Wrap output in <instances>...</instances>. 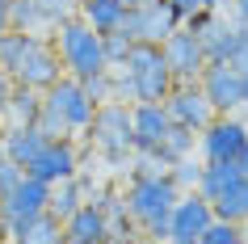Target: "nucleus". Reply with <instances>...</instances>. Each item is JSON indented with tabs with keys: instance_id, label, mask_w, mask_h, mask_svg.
I'll use <instances>...</instances> for the list:
<instances>
[{
	"instance_id": "obj_1",
	"label": "nucleus",
	"mask_w": 248,
	"mask_h": 244,
	"mask_svg": "<svg viewBox=\"0 0 248 244\" xmlns=\"http://www.w3.org/2000/svg\"><path fill=\"white\" fill-rule=\"evenodd\" d=\"M114 72V101L122 105H135V101H164L169 89L177 84L160 55V42H135L126 64L122 67H109Z\"/></svg>"
},
{
	"instance_id": "obj_2",
	"label": "nucleus",
	"mask_w": 248,
	"mask_h": 244,
	"mask_svg": "<svg viewBox=\"0 0 248 244\" xmlns=\"http://www.w3.org/2000/svg\"><path fill=\"white\" fill-rule=\"evenodd\" d=\"M93 110L97 105L89 101V93L76 76H59L51 89H42V110L34 127L46 135V139H76L84 135L93 122Z\"/></svg>"
},
{
	"instance_id": "obj_3",
	"label": "nucleus",
	"mask_w": 248,
	"mask_h": 244,
	"mask_svg": "<svg viewBox=\"0 0 248 244\" xmlns=\"http://www.w3.org/2000/svg\"><path fill=\"white\" fill-rule=\"evenodd\" d=\"M177 185H172V177L164 173V177H131L126 181V190H122V198H126V215L135 219V228L143 231L147 244H164L169 240V211L172 202H177Z\"/></svg>"
},
{
	"instance_id": "obj_4",
	"label": "nucleus",
	"mask_w": 248,
	"mask_h": 244,
	"mask_svg": "<svg viewBox=\"0 0 248 244\" xmlns=\"http://www.w3.org/2000/svg\"><path fill=\"white\" fill-rule=\"evenodd\" d=\"M84 139L93 143V152L101 156L114 173H126L135 156V135H131V105L105 101L93 110V122L84 130Z\"/></svg>"
},
{
	"instance_id": "obj_5",
	"label": "nucleus",
	"mask_w": 248,
	"mask_h": 244,
	"mask_svg": "<svg viewBox=\"0 0 248 244\" xmlns=\"http://www.w3.org/2000/svg\"><path fill=\"white\" fill-rule=\"evenodd\" d=\"M59 55V67L63 76H76V80H89L93 72H105V51H101V34H93L80 17H67L46 34Z\"/></svg>"
},
{
	"instance_id": "obj_6",
	"label": "nucleus",
	"mask_w": 248,
	"mask_h": 244,
	"mask_svg": "<svg viewBox=\"0 0 248 244\" xmlns=\"http://www.w3.org/2000/svg\"><path fill=\"white\" fill-rule=\"evenodd\" d=\"M9 76H13V84L34 89V93L51 89L55 80L63 76V67H59V55H55L51 38H46V34H34V38H30V47H26V55L17 59V67L9 72Z\"/></svg>"
},
{
	"instance_id": "obj_7",
	"label": "nucleus",
	"mask_w": 248,
	"mask_h": 244,
	"mask_svg": "<svg viewBox=\"0 0 248 244\" xmlns=\"http://www.w3.org/2000/svg\"><path fill=\"white\" fill-rule=\"evenodd\" d=\"M46 202H51V185L38 177H30V173H21V181L17 185H9V190L0 194V223L13 231L17 223H26V219L42 215L46 211Z\"/></svg>"
},
{
	"instance_id": "obj_8",
	"label": "nucleus",
	"mask_w": 248,
	"mask_h": 244,
	"mask_svg": "<svg viewBox=\"0 0 248 244\" xmlns=\"http://www.w3.org/2000/svg\"><path fill=\"white\" fill-rule=\"evenodd\" d=\"M80 168H84V152H80L76 139H46L42 152L26 164V173L38 177V181H46V185H55V181L76 177Z\"/></svg>"
},
{
	"instance_id": "obj_9",
	"label": "nucleus",
	"mask_w": 248,
	"mask_h": 244,
	"mask_svg": "<svg viewBox=\"0 0 248 244\" xmlns=\"http://www.w3.org/2000/svg\"><path fill=\"white\" fill-rule=\"evenodd\" d=\"M244 143H248V127L235 114H215L206 127L198 130L202 160H227V164H235V156H240Z\"/></svg>"
},
{
	"instance_id": "obj_10",
	"label": "nucleus",
	"mask_w": 248,
	"mask_h": 244,
	"mask_svg": "<svg viewBox=\"0 0 248 244\" xmlns=\"http://www.w3.org/2000/svg\"><path fill=\"white\" fill-rule=\"evenodd\" d=\"M160 55H164V64H169L172 80L177 84H189V80H198V72L206 67V55H202V42H198V34L189 26H177L169 34V38L160 42Z\"/></svg>"
},
{
	"instance_id": "obj_11",
	"label": "nucleus",
	"mask_w": 248,
	"mask_h": 244,
	"mask_svg": "<svg viewBox=\"0 0 248 244\" xmlns=\"http://www.w3.org/2000/svg\"><path fill=\"white\" fill-rule=\"evenodd\" d=\"M181 26H189L198 34L206 64H232V55H235V21H227V17H219L215 9H206V13H194L189 21H181Z\"/></svg>"
},
{
	"instance_id": "obj_12",
	"label": "nucleus",
	"mask_w": 248,
	"mask_h": 244,
	"mask_svg": "<svg viewBox=\"0 0 248 244\" xmlns=\"http://www.w3.org/2000/svg\"><path fill=\"white\" fill-rule=\"evenodd\" d=\"M210 223H215V206L198 190H185L177 194V202L169 211V240H198Z\"/></svg>"
},
{
	"instance_id": "obj_13",
	"label": "nucleus",
	"mask_w": 248,
	"mask_h": 244,
	"mask_svg": "<svg viewBox=\"0 0 248 244\" xmlns=\"http://www.w3.org/2000/svg\"><path fill=\"white\" fill-rule=\"evenodd\" d=\"M164 114H169L172 127H189L198 135V130L206 127L210 118H215V110H210V101L202 97V89H198V80H189V84H172L169 97H164Z\"/></svg>"
},
{
	"instance_id": "obj_14",
	"label": "nucleus",
	"mask_w": 248,
	"mask_h": 244,
	"mask_svg": "<svg viewBox=\"0 0 248 244\" xmlns=\"http://www.w3.org/2000/svg\"><path fill=\"white\" fill-rule=\"evenodd\" d=\"M198 89L210 101L215 114H235L240 110V67L235 64H206L198 72Z\"/></svg>"
},
{
	"instance_id": "obj_15",
	"label": "nucleus",
	"mask_w": 248,
	"mask_h": 244,
	"mask_svg": "<svg viewBox=\"0 0 248 244\" xmlns=\"http://www.w3.org/2000/svg\"><path fill=\"white\" fill-rule=\"evenodd\" d=\"M177 26H181L177 13H172L164 0H156V4H143V9H126V17H122L118 30H126L131 42H164Z\"/></svg>"
},
{
	"instance_id": "obj_16",
	"label": "nucleus",
	"mask_w": 248,
	"mask_h": 244,
	"mask_svg": "<svg viewBox=\"0 0 248 244\" xmlns=\"http://www.w3.org/2000/svg\"><path fill=\"white\" fill-rule=\"evenodd\" d=\"M169 114L160 101H135L131 105V135H135V152H156L164 130H169Z\"/></svg>"
},
{
	"instance_id": "obj_17",
	"label": "nucleus",
	"mask_w": 248,
	"mask_h": 244,
	"mask_svg": "<svg viewBox=\"0 0 248 244\" xmlns=\"http://www.w3.org/2000/svg\"><path fill=\"white\" fill-rule=\"evenodd\" d=\"M42 143H46V135H42L38 127H9V130H0V152L9 156L21 173H26V164L42 152Z\"/></svg>"
},
{
	"instance_id": "obj_18",
	"label": "nucleus",
	"mask_w": 248,
	"mask_h": 244,
	"mask_svg": "<svg viewBox=\"0 0 248 244\" xmlns=\"http://www.w3.org/2000/svg\"><path fill=\"white\" fill-rule=\"evenodd\" d=\"M76 17L93 30V34H109V30L122 26L126 4H122V0H80V4H76Z\"/></svg>"
},
{
	"instance_id": "obj_19",
	"label": "nucleus",
	"mask_w": 248,
	"mask_h": 244,
	"mask_svg": "<svg viewBox=\"0 0 248 244\" xmlns=\"http://www.w3.org/2000/svg\"><path fill=\"white\" fill-rule=\"evenodd\" d=\"M9 240H17V244H63V223L51 211H42V215L26 219V223H17L9 231Z\"/></svg>"
},
{
	"instance_id": "obj_20",
	"label": "nucleus",
	"mask_w": 248,
	"mask_h": 244,
	"mask_svg": "<svg viewBox=\"0 0 248 244\" xmlns=\"http://www.w3.org/2000/svg\"><path fill=\"white\" fill-rule=\"evenodd\" d=\"M38 110H42V93L17 84L13 97H9V105H4V114H0V130H9V127H34V122H38Z\"/></svg>"
},
{
	"instance_id": "obj_21",
	"label": "nucleus",
	"mask_w": 248,
	"mask_h": 244,
	"mask_svg": "<svg viewBox=\"0 0 248 244\" xmlns=\"http://www.w3.org/2000/svg\"><path fill=\"white\" fill-rule=\"evenodd\" d=\"M235 181H240V168H235V164H227V160H202L198 194H202L206 202H215V198H223V194L232 190Z\"/></svg>"
},
{
	"instance_id": "obj_22",
	"label": "nucleus",
	"mask_w": 248,
	"mask_h": 244,
	"mask_svg": "<svg viewBox=\"0 0 248 244\" xmlns=\"http://www.w3.org/2000/svg\"><path fill=\"white\" fill-rule=\"evenodd\" d=\"M63 236H72V240H105V215H101V206H97V202L76 206V211L63 219Z\"/></svg>"
},
{
	"instance_id": "obj_23",
	"label": "nucleus",
	"mask_w": 248,
	"mask_h": 244,
	"mask_svg": "<svg viewBox=\"0 0 248 244\" xmlns=\"http://www.w3.org/2000/svg\"><path fill=\"white\" fill-rule=\"evenodd\" d=\"M215 219H223V223H248V177H240L232 185V190L223 194V198H215Z\"/></svg>"
},
{
	"instance_id": "obj_24",
	"label": "nucleus",
	"mask_w": 248,
	"mask_h": 244,
	"mask_svg": "<svg viewBox=\"0 0 248 244\" xmlns=\"http://www.w3.org/2000/svg\"><path fill=\"white\" fill-rule=\"evenodd\" d=\"M76 206H84V190H80V177H67V181H55L51 185V202H46V211H51L59 223H63Z\"/></svg>"
},
{
	"instance_id": "obj_25",
	"label": "nucleus",
	"mask_w": 248,
	"mask_h": 244,
	"mask_svg": "<svg viewBox=\"0 0 248 244\" xmlns=\"http://www.w3.org/2000/svg\"><path fill=\"white\" fill-rule=\"evenodd\" d=\"M194 143H198V135L189 127H169L164 139H160V147H156V156L164 160V164H177V160H185V156H194Z\"/></svg>"
},
{
	"instance_id": "obj_26",
	"label": "nucleus",
	"mask_w": 248,
	"mask_h": 244,
	"mask_svg": "<svg viewBox=\"0 0 248 244\" xmlns=\"http://www.w3.org/2000/svg\"><path fill=\"white\" fill-rule=\"evenodd\" d=\"M101 244H147V240H143V231L135 228V219L122 211V215L105 219V240Z\"/></svg>"
},
{
	"instance_id": "obj_27",
	"label": "nucleus",
	"mask_w": 248,
	"mask_h": 244,
	"mask_svg": "<svg viewBox=\"0 0 248 244\" xmlns=\"http://www.w3.org/2000/svg\"><path fill=\"white\" fill-rule=\"evenodd\" d=\"M30 38H34V34H21V30H4V34H0V72H13L17 67V59L26 55Z\"/></svg>"
},
{
	"instance_id": "obj_28",
	"label": "nucleus",
	"mask_w": 248,
	"mask_h": 244,
	"mask_svg": "<svg viewBox=\"0 0 248 244\" xmlns=\"http://www.w3.org/2000/svg\"><path fill=\"white\" fill-rule=\"evenodd\" d=\"M34 4H38V17H42V34H51L59 21L76 17V4H80V0H34Z\"/></svg>"
},
{
	"instance_id": "obj_29",
	"label": "nucleus",
	"mask_w": 248,
	"mask_h": 244,
	"mask_svg": "<svg viewBox=\"0 0 248 244\" xmlns=\"http://www.w3.org/2000/svg\"><path fill=\"white\" fill-rule=\"evenodd\" d=\"M131 34L126 30H109V34H101V51H105V67H122L126 64V55H131Z\"/></svg>"
},
{
	"instance_id": "obj_30",
	"label": "nucleus",
	"mask_w": 248,
	"mask_h": 244,
	"mask_svg": "<svg viewBox=\"0 0 248 244\" xmlns=\"http://www.w3.org/2000/svg\"><path fill=\"white\" fill-rule=\"evenodd\" d=\"M9 26L21 30V34H42L38 4H34V0H13V17H9Z\"/></svg>"
},
{
	"instance_id": "obj_31",
	"label": "nucleus",
	"mask_w": 248,
	"mask_h": 244,
	"mask_svg": "<svg viewBox=\"0 0 248 244\" xmlns=\"http://www.w3.org/2000/svg\"><path fill=\"white\" fill-rule=\"evenodd\" d=\"M169 177L177 190H198V177H202V160H194V156H185V160H177V164H169Z\"/></svg>"
},
{
	"instance_id": "obj_32",
	"label": "nucleus",
	"mask_w": 248,
	"mask_h": 244,
	"mask_svg": "<svg viewBox=\"0 0 248 244\" xmlns=\"http://www.w3.org/2000/svg\"><path fill=\"white\" fill-rule=\"evenodd\" d=\"M84 84V93H89V101L93 105H105V101H114V72L105 67V72H93L89 80H80Z\"/></svg>"
},
{
	"instance_id": "obj_33",
	"label": "nucleus",
	"mask_w": 248,
	"mask_h": 244,
	"mask_svg": "<svg viewBox=\"0 0 248 244\" xmlns=\"http://www.w3.org/2000/svg\"><path fill=\"white\" fill-rule=\"evenodd\" d=\"M198 244H240V223H223V219H215V223L198 236Z\"/></svg>"
},
{
	"instance_id": "obj_34",
	"label": "nucleus",
	"mask_w": 248,
	"mask_h": 244,
	"mask_svg": "<svg viewBox=\"0 0 248 244\" xmlns=\"http://www.w3.org/2000/svg\"><path fill=\"white\" fill-rule=\"evenodd\" d=\"M164 4L177 13V21H189L194 13H206V9H215L210 0H164Z\"/></svg>"
},
{
	"instance_id": "obj_35",
	"label": "nucleus",
	"mask_w": 248,
	"mask_h": 244,
	"mask_svg": "<svg viewBox=\"0 0 248 244\" xmlns=\"http://www.w3.org/2000/svg\"><path fill=\"white\" fill-rule=\"evenodd\" d=\"M232 64L240 67V72H248V21H235V55Z\"/></svg>"
},
{
	"instance_id": "obj_36",
	"label": "nucleus",
	"mask_w": 248,
	"mask_h": 244,
	"mask_svg": "<svg viewBox=\"0 0 248 244\" xmlns=\"http://www.w3.org/2000/svg\"><path fill=\"white\" fill-rule=\"evenodd\" d=\"M17 181H21V168H17L13 160H9V156L0 152V194L9 190V185H17Z\"/></svg>"
},
{
	"instance_id": "obj_37",
	"label": "nucleus",
	"mask_w": 248,
	"mask_h": 244,
	"mask_svg": "<svg viewBox=\"0 0 248 244\" xmlns=\"http://www.w3.org/2000/svg\"><path fill=\"white\" fill-rule=\"evenodd\" d=\"M13 76H9V72H0V114H4V105H9V97H13Z\"/></svg>"
},
{
	"instance_id": "obj_38",
	"label": "nucleus",
	"mask_w": 248,
	"mask_h": 244,
	"mask_svg": "<svg viewBox=\"0 0 248 244\" xmlns=\"http://www.w3.org/2000/svg\"><path fill=\"white\" fill-rule=\"evenodd\" d=\"M9 17H13V0H0V34L13 30V26H9Z\"/></svg>"
},
{
	"instance_id": "obj_39",
	"label": "nucleus",
	"mask_w": 248,
	"mask_h": 244,
	"mask_svg": "<svg viewBox=\"0 0 248 244\" xmlns=\"http://www.w3.org/2000/svg\"><path fill=\"white\" fill-rule=\"evenodd\" d=\"M227 4L235 9V21H248V0H227Z\"/></svg>"
},
{
	"instance_id": "obj_40",
	"label": "nucleus",
	"mask_w": 248,
	"mask_h": 244,
	"mask_svg": "<svg viewBox=\"0 0 248 244\" xmlns=\"http://www.w3.org/2000/svg\"><path fill=\"white\" fill-rule=\"evenodd\" d=\"M235 168H240V177H248V143L240 147V156H235Z\"/></svg>"
},
{
	"instance_id": "obj_41",
	"label": "nucleus",
	"mask_w": 248,
	"mask_h": 244,
	"mask_svg": "<svg viewBox=\"0 0 248 244\" xmlns=\"http://www.w3.org/2000/svg\"><path fill=\"white\" fill-rule=\"evenodd\" d=\"M240 110H248V72H240Z\"/></svg>"
},
{
	"instance_id": "obj_42",
	"label": "nucleus",
	"mask_w": 248,
	"mask_h": 244,
	"mask_svg": "<svg viewBox=\"0 0 248 244\" xmlns=\"http://www.w3.org/2000/svg\"><path fill=\"white\" fill-rule=\"evenodd\" d=\"M126 9H143V4H156V0H122Z\"/></svg>"
},
{
	"instance_id": "obj_43",
	"label": "nucleus",
	"mask_w": 248,
	"mask_h": 244,
	"mask_svg": "<svg viewBox=\"0 0 248 244\" xmlns=\"http://www.w3.org/2000/svg\"><path fill=\"white\" fill-rule=\"evenodd\" d=\"M63 244H101V240H72V236H63Z\"/></svg>"
},
{
	"instance_id": "obj_44",
	"label": "nucleus",
	"mask_w": 248,
	"mask_h": 244,
	"mask_svg": "<svg viewBox=\"0 0 248 244\" xmlns=\"http://www.w3.org/2000/svg\"><path fill=\"white\" fill-rule=\"evenodd\" d=\"M240 244H248V223H240Z\"/></svg>"
},
{
	"instance_id": "obj_45",
	"label": "nucleus",
	"mask_w": 248,
	"mask_h": 244,
	"mask_svg": "<svg viewBox=\"0 0 248 244\" xmlns=\"http://www.w3.org/2000/svg\"><path fill=\"white\" fill-rule=\"evenodd\" d=\"M164 244H198V240H164Z\"/></svg>"
},
{
	"instance_id": "obj_46",
	"label": "nucleus",
	"mask_w": 248,
	"mask_h": 244,
	"mask_svg": "<svg viewBox=\"0 0 248 244\" xmlns=\"http://www.w3.org/2000/svg\"><path fill=\"white\" fill-rule=\"evenodd\" d=\"M4 236H9V228H4V223H0V240H4Z\"/></svg>"
},
{
	"instance_id": "obj_47",
	"label": "nucleus",
	"mask_w": 248,
	"mask_h": 244,
	"mask_svg": "<svg viewBox=\"0 0 248 244\" xmlns=\"http://www.w3.org/2000/svg\"><path fill=\"white\" fill-rule=\"evenodd\" d=\"M210 4H215V9H219V4H227V0H210Z\"/></svg>"
},
{
	"instance_id": "obj_48",
	"label": "nucleus",
	"mask_w": 248,
	"mask_h": 244,
	"mask_svg": "<svg viewBox=\"0 0 248 244\" xmlns=\"http://www.w3.org/2000/svg\"><path fill=\"white\" fill-rule=\"evenodd\" d=\"M0 244H17V240H9V236H4V240H0Z\"/></svg>"
}]
</instances>
